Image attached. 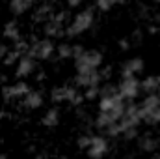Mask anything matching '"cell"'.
<instances>
[{
  "mask_svg": "<svg viewBox=\"0 0 160 159\" xmlns=\"http://www.w3.org/2000/svg\"><path fill=\"white\" fill-rule=\"evenodd\" d=\"M93 19H95V15H93V9H91V8H88V9H84V11H78V13L75 15L73 23L65 28V36H67V38H75V36H78L82 32H86V30L93 25Z\"/></svg>",
  "mask_w": 160,
  "mask_h": 159,
  "instance_id": "1",
  "label": "cell"
},
{
  "mask_svg": "<svg viewBox=\"0 0 160 159\" xmlns=\"http://www.w3.org/2000/svg\"><path fill=\"white\" fill-rule=\"evenodd\" d=\"M101 64H102V54L99 51H95V49L86 51L78 60H75V68H77L78 73L80 71H88V69H99Z\"/></svg>",
  "mask_w": 160,
  "mask_h": 159,
  "instance_id": "2",
  "label": "cell"
},
{
  "mask_svg": "<svg viewBox=\"0 0 160 159\" xmlns=\"http://www.w3.org/2000/svg\"><path fill=\"white\" fill-rule=\"evenodd\" d=\"M52 52H54V43H52V40L43 38V40H38V41H34V43H30V52L28 54L34 60H47V58L52 56Z\"/></svg>",
  "mask_w": 160,
  "mask_h": 159,
  "instance_id": "3",
  "label": "cell"
},
{
  "mask_svg": "<svg viewBox=\"0 0 160 159\" xmlns=\"http://www.w3.org/2000/svg\"><path fill=\"white\" fill-rule=\"evenodd\" d=\"M140 122H142V120H140V114H138V105H136V103H128V105H125V112H123V116L119 118L121 133H123L125 129H132V127H136Z\"/></svg>",
  "mask_w": 160,
  "mask_h": 159,
  "instance_id": "4",
  "label": "cell"
},
{
  "mask_svg": "<svg viewBox=\"0 0 160 159\" xmlns=\"http://www.w3.org/2000/svg\"><path fill=\"white\" fill-rule=\"evenodd\" d=\"M118 90H119V96L123 99H134V97L140 94V80L136 79V77L121 79Z\"/></svg>",
  "mask_w": 160,
  "mask_h": 159,
  "instance_id": "5",
  "label": "cell"
},
{
  "mask_svg": "<svg viewBox=\"0 0 160 159\" xmlns=\"http://www.w3.org/2000/svg\"><path fill=\"white\" fill-rule=\"evenodd\" d=\"M101 73L99 69H88V71H80L75 77V84L77 86H84V88H89V86H99L101 82Z\"/></svg>",
  "mask_w": 160,
  "mask_h": 159,
  "instance_id": "6",
  "label": "cell"
},
{
  "mask_svg": "<svg viewBox=\"0 0 160 159\" xmlns=\"http://www.w3.org/2000/svg\"><path fill=\"white\" fill-rule=\"evenodd\" d=\"M34 71H36V60L30 54L21 56V60L17 62V68H15V77L24 79V77H30Z\"/></svg>",
  "mask_w": 160,
  "mask_h": 159,
  "instance_id": "7",
  "label": "cell"
},
{
  "mask_svg": "<svg viewBox=\"0 0 160 159\" xmlns=\"http://www.w3.org/2000/svg\"><path fill=\"white\" fill-rule=\"evenodd\" d=\"M108 152V140L104 137H93L91 146L88 148V156L91 159H101Z\"/></svg>",
  "mask_w": 160,
  "mask_h": 159,
  "instance_id": "8",
  "label": "cell"
},
{
  "mask_svg": "<svg viewBox=\"0 0 160 159\" xmlns=\"http://www.w3.org/2000/svg\"><path fill=\"white\" fill-rule=\"evenodd\" d=\"M54 8L52 4H41L34 9V15H32V21L34 23H48L52 17H54Z\"/></svg>",
  "mask_w": 160,
  "mask_h": 159,
  "instance_id": "9",
  "label": "cell"
},
{
  "mask_svg": "<svg viewBox=\"0 0 160 159\" xmlns=\"http://www.w3.org/2000/svg\"><path fill=\"white\" fill-rule=\"evenodd\" d=\"M142 69H143V60H142V58H138V56H136V58H130V60L123 66V71H121L123 75H121V77H123V79L134 77V75H136V73H140Z\"/></svg>",
  "mask_w": 160,
  "mask_h": 159,
  "instance_id": "10",
  "label": "cell"
},
{
  "mask_svg": "<svg viewBox=\"0 0 160 159\" xmlns=\"http://www.w3.org/2000/svg\"><path fill=\"white\" fill-rule=\"evenodd\" d=\"M160 88V75H149L140 82V92H145L147 96H153L155 92H158Z\"/></svg>",
  "mask_w": 160,
  "mask_h": 159,
  "instance_id": "11",
  "label": "cell"
},
{
  "mask_svg": "<svg viewBox=\"0 0 160 159\" xmlns=\"http://www.w3.org/2000/svg\"><path fill=\"white\" fill-rule=\"evenodd\" d=\"M22 105L26 109H39L43 105V94L38 90H30L24 97H22Z\"/></svg>",
  "mask_w": 160,
  "mask_h": 159,
  "instance_id": "12",
  "label": "cell"
},
{
  "mask_svg": "<svg viewBox=\"0 0 160 159\" xmlns=\"http://www.w3.org/2000/svg\"><path fill=\"white\" fill-rule=\"evenodd\" d=\"M43 32H45V36H47L48 40H50V38H62V36H65V28H63L62 25H56L54 21L45 23Z\"/></svg>",
  "mask_w": 160,
  "mask_h": 159,
  "instance_id": "13",
  "label": "cell"
},
{
  "mask_svg": "<svg viewBox=\"0 0 160 159\" xmlns=\"http://www.w3.org/2000/svg\"><path fill=\"white\" fill-rule=\"evenodd\" d=\"M32 6H34L32 0H11V2H9V9H11L13 15H22V13L28 11Z\"/></svg>",
  "mask_w": 160,
  "mask_h": 159,
  "instance_id": "14",
  "label": "cell"
},
{
  "mask_svg": "<svg viewBox=\"0 0 160 159\" xmlns=\"http://www.w3.org/2000/svg\"><path fill=\"white\" fill-rule=\"evenodd\" d=\"M123 101H125V99L121 97L119 94L114 96V97H101L99 109H101V112H108V111H112L116 105H119V103H123Z\"/></svg>",
  "mask_w": 160,
  "mask_h": 159,
  "instance_id": "15",
  "label": "cell"
},
{
  "mask_svg": "<svg viewBox=\"0 0 160 159\" xmlns=\"http://www.w3.org/2000/svg\"><path fill=\"white\" fill-rule=\"evenodd\" d=\"M41 123L45 127H56L60 123V111L58 109H48L45 112V116L41 118Z\"/></svg>",
  "mask_w": 160,
  "mask_h": 159,
  "instance_id": "16",
  "label": "cell"
},
{
  "mask_svg": "<svg viewBox=\"0 0 160 159\" xmlns=\"http://www.w3.org/2000/svg\"><path fill=\"white\" fill-rule=\"evenodd\" d=\"M4 36H6L8 40H13V41L21 40V30H19L17 21H9V23L4 25Z\"/></svg>",
  "mask_w": 160,
  "mask_h": 159,
  "instance_id": "17",
  "label": "cell"
},
{
  "mask_svg": "<svg viewBox=\"0 0 160 159\" xmlns=\"http://www.w3.org/2000/svg\"><path fill=\"white\" fill-rule=\"evenodd\" d=\"M157 146H158V140H157L155 137H151V133H145V135L140 139V148H142L143 152H155Z\"/></svg>",
  "mask_w": 160,
  "mask_h": 159,
  "instance_id": "18",
  "label": "cell"
},
{
  "mask_svg": "<svg viewBox=\"0 0 160 159\" xmlns=\"http://www.w3.org/2000/svg\"><path fill=\"white\" fill-rule=\"evenodd\" d=\"M56 52H58V58L60 60H67V58H73V45L71 43H60L56 47Z\"/></svg>",
  "mask_w": 160,
  "mask_h": 159,
  "instance_id": "19",
  "label": "cell"
},
{
  "mask_svg": "<svg viewBox=\"0 0 160 159\" xmlns=\"http://www.w3.org/2000/svg\"><path fill=\"white\" fill-rule=\"evenodd\" d=\"M50 99L54 103H62V101H67L65 99V86H56L50 90Z\"/></svg>",
  "mask_w": 160,
  "mask_h": 159,
  "instance_id": "20",
  "label": "cell"
},
{
  "mask_svg": "<svg viewBox=\"0 0 160 159\" xmlns=\"http://www.w3.org/2000/svg\"><path fill=\"white\" fill-rule=\"evenodd\" d=\"M118 94H119L118 86H114V84H110V82H106V84L101 88V92H99L101 97H114V96H118Z\"/></svg>",
  "mask_w": 160,
  "mask_h": 159,
  "instance_id": "21",
  "label": "cell"
},
{
  "mask_svg": "<svg viewBox=\"0 0 160 159\" xmlns=\"http://www.w3.org/2000/svg\"><path fill=\"white\" fill-rule=\"evenodd\" d=\"M13 90H15V97L19 99V97H24V96L30 92V86H28L24 80H19L17 84H13Z\"/></svg>",
  "mask_w": 160,
  "mask_h": 159,
  "instance_id": "22",
  "label": "cell"
},
{
  "mask_svg": "<svg viewBox=\"0 0 160 159\" xmlns=\"http://www.w3.org/2000/svg\"><path fill=\"white\" fill-rule=\"evenodd\" d=\"M13 49H15L21 56H26V54L30 52V41H26V40L21 38L19 41H15V47H13Z\"/></svg>",
  "mask_w": 160,
  "mask_h": 159,
  "instance_id": "23",
  "label": "cell"
},
{
  "mask_svg": "<svg viewBox=\"0 0 160 159\" xmlns=\"http://www.w3.org/2000/svg\"><path fill=\"white\" fill-rule=\"evenodd\" d=\"M19 60H21V54H19L15 49H11V51H8V54H6V58H4L2 62H4L6 66H13V64H17Z\"/></svg>",
  "mask_w": 160,
  "mask_h": 159,
  "instance_id": "24",
  "label": "cell"
},
{
  "mask_svg": "<svg viewBox=\"0 0 160 159\" xmlns=\"http://www.w3.org/2000/svg\"><path fill=\"white\" fill-rule=\"evenodd\" d=\"M91 140H93V135L86 133V135H80L78 139H77V144H78L80 150H88L91 146Z\"/></svg>",
  "mask_w": 160,
  "mask_h": 159,
  "instance_id": "25",
  "label": "cell"
},
{
  "mask_svg": "<svg viewBox=\"0 0 160 159\" xmlns=\"http://www.w3.org/2000/svg\"><path fill=\"white\" fill-rule=\"evenodd\" d=\"M69 15H71L69 11H56V13H54V17H52L50 21H54L56 25H62V26H63V23L69 19Z\"/></svg>",
  "mask_w": 160,
  "mask_h": 159,
  "instance_id": "26",
  "label": "cell"
},
{
  "mask_svg": "<svg viewBox=\"0 0 160 159\" xmlns=\"http://www.w3.org/2000/svg\"><path fill=\"white\" fill-rule=\"evenodd\" d=\"M2 97H4V101H13V99H17V97H15V90H13V86L6 84V86L2 88Z\"/></svg>",
  "mask_w": 160,
  "mask_h": 159,
  "instance_id": "27",
  "label": "cell"
},
{
  "mask_svg": "<svg viewBox=\"0 0 160 159\" xmlns=\"http://www.w3.org/2000/svg\"><path fill=\"white\" fill-rule=\"evenodd\" d=\"M99 92H101V86H89V88L84 92V99L91 101V99H95V97L99 96Z\"/></svg>",
  "mask_w": 160,
  "mask_h": 159,
  "instance_id": "28",
  "label": "cell"
},
{
  "mask_svg": "<svg viewBox=\"0 0 160 159\" xmlns=\"http://www.w3.org/2000/svg\"><path fill=\"white\" fill-rule=\"evenodd\" d=\"M114 4H116L114 0H97V8H99V9H102V11H108Z\"/></svg>",
  "mask_w": 160,
  "mask_h": 159,
  "instance_id": "29",
  "label": "cell"
},
{
  "mask_svg": "<svg viewBox=\"0 0 160 159\" xmlns=\"http://www.w3.org/2000/svg\"><path fill=\"white\" fill-rule=\"evenodd\" d=\"M84 52H86V49L82 45H73V60H78Z\"/></svg>",
  "mask_w": 160,
  "mask_h": 159,
  "instance_id": "30",
  "label": "cell"
},
{
  "mask_svg": "<svg viewBox=\"0 0 160 159\" xmlns=\"http://www.w3.org/2000/svg\"><path fill=\"white\" fill-rule=\"evenodd\" d=\"M127 140H132V139H136V135H138V131H136V127H132V129H125L123 133H121Z\"/></svg>",
  "mask_w": 160,
  "mask_h": 159,
  "instance_id": "31",
  "label": "cell"
},
{
  "mask_svg": "<svg viewBox=\"0 0 160 159\" xmlns=\"http://www.w3.org/2000/svg\"><path fill=\"white\" fill-rule=\"evenodd\" d=\"M99 73H101V79H102V80H108L110 77H112V68H110V66H106V68L99 69Z\"/></svg>",
  "mask_w": 160,
  "mask_h": 159,
  "instance_id": "32",
  "label": "cell"
},
{
  "mask_svg": "<svg viewBox=\"0 0 160 159\" xmlns=\"http://www.w3.org/2000/svg\"><path fill=\"white\" fill-rule=\"evenodd\" d=\"M160 122V107L153 112V116H151V120H149V123H158Z\"/></svg>",
  "mask_w": 160,
  "mask_h": 159,
  "instance_id": "33",
  "label": "cell"
},
{
  "mask_svg": "<svg viewBox=\"0 0 160 159\" xmlns=\"http://www.w3.org/2000/svg\"><path fill=\"white\" fill-rule=\"evenodd\" d=\"M119 49L121 51H128L130 49V40H119Z\"/></svg>",
  "mask_w": 160,
  "mask_h": 159,
  "instance_id": "34",
  "label": "cell"
},
{
  "mask_svg": "<svg viewBox=\"0 0 160 159\" xmlns=\"http://www.w3.org/2000/svg\"><path fill=\"white\" fill-rule=\"evenodd\" d=\"M130 40L134 41V43L142 41V32H140V30H134V34H132V38H130Z\"/></svg>",
  "mask_w": 160,
  "mask_h": 159,
  "instance_id": "35",
  "label": "cell"
},
{
  "mask_svg": "<svg viewBox=\"0 0 160 159\" xmlns=\"http://www.w3.org/2000/svg\"><path fill=\"white\" fill-rule=\"evenodd\" d=\"M8 51H9V49H8L6 45H2V43H0V60H4V58H6V54H8Z\"/></svg>",
  "mask_w": 160,
  "mask_h": 159,
  "instance_id": "36",
  "label": "cell"
},
{
  "mask_svg": "<svg viewBox=\"0 0 160 159\" xmlns=\"http://www.w3.org/2000/svg\"><path fill=\"white\" fill-rule=\"evenodd\" d=\"M36 80H45V71H43V69H39V71H38V75H36Z\"/></svg>",
  "mask_w": 160,
  "mask_h": 159,
  "instance_id": "37",
  "label": "cell"
},
{
  "mask_svg": "<svg viewBox=\"0 0 160 159\" xmlns=\"http://www.w3.org/2000/svg\"><path fill=\"white\" fill-rule=\"evenodd\" d=\"M149 32H151V34H158L160 28L157 26V25H151V26H149Z\"/></svg>",
  "mask_w": 160,
  "mask_h": 159,
  "instance_id": "38",
  "label": "cell"
},
{
  "mask_svg": "<svg viewBox=\"0 0 160 159\" xmlns=\"http://www.w3.org/2000/svg\"><path fill=\"white\" fill-rule=\"evenodd\" d=\"M77 6H80L78 0H69V8H77Z\"/></svg>",
  "mask_w": 160,
  "mask_h": 159,
  "instance_id": "39",
  "label": "cell"
},
{
  "mask_svg": "<svg viewBox=\"0 0 160 159\" xmlns=\"http://www.w3.org/2000/svg\"><path fill=\"white\" fill-rule=\"evenodd\" d=\"M36 159H48V157H47L45 154H39V156H38V157H36Z\"/></svg>",
  "mask_w": 160,
  "mask_h": 159,
  "instance_id": "40",
  "label": "cell"
},
{
  "mask_svg": "<svg viewBox=\"0 0 160 159\" xmlns=\"http://www.w3.org/2000/svg\"><path fill=\"white\" fill-rule=\"evenodd\" d=\"M4 116H8V114H6V112H4V111H0V120L4 118Z\"/></svg>",
  "mask_w": 160,
  "mask_h": 159,
  "instance_id": "41",
  "label": "cell"
},
{
  "mask_svg": "<svg viewBox=\"0 0 160 159\" xmlns=\"http://www.w3.org/2000/svg\"><path fill=\"white\" fill-rule=\"evenodd\" d=\"M0 159H8V156L6 154H0Z\"/></svg>",
  "mask_w": 160,
  "mask_h": 159,
  "instance_id": "42",
  "label": "cell"
},
{
  "mask_svg": "<svg viewBox=\"0 0 160 159\" xmlns=\"http://www.w3.org/2000/svg\"><path fill=\"white\" fill-rule=\"evenodd\" d=\"M157 96H158V99H160V88H158V92H157Z\"/></svg>",
  "mask_w": 160,
  "mask_h": 159,
  "instance_id": "43",
  "label": "cell"
},
{
  "mask_svg": "<svg viewBox=\"0 0 160 159\" xmlns=\"http://www.w3.org/2000/svg\"><path fill=\"white\" fill-rule=\"evenodd\" d=\"M151 159H160V156H155V157H151Z\"/></svg>",
  "mask_w": 160,
  "mask_h": 159,
  "instance_id": "44",
  "label": "cell"
}]
</instances>
